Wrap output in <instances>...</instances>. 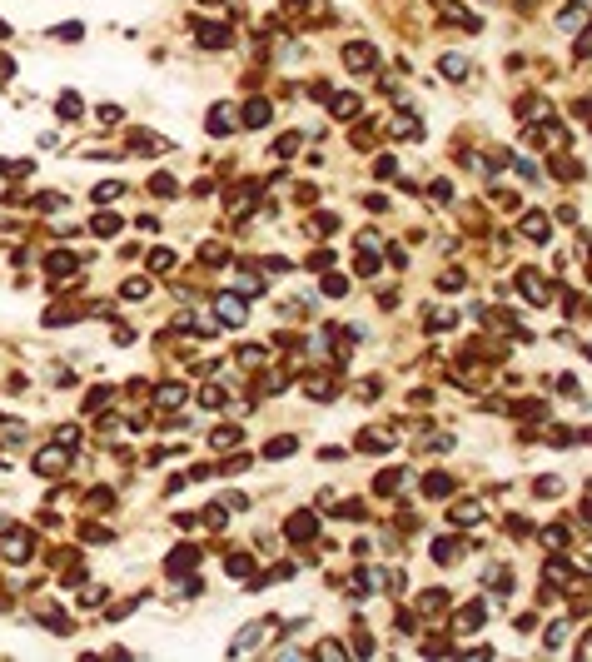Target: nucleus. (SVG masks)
Masks as SVG:
<instances>
[{"instance_id": "f257e3e1", "label": "nucleus", "mask_w": 592, "mask_h": 662, "mask_svg": "<svg viewBox=\"0 0 592 662\" xmlns=\"http://www.w3.org/2000/svg\"><path fill=\"white\" fill-rule=\"evenodd\" d=\"M65 468H70V448H40V453H35V473L40 478H60V473H65Z\"/></svg>"}, {"instance_id": "f03ea898", "label": "nucleus", "mask_w": 592, "mask_h": 662, "mask_svg": "<svg viewBox=\"0 0 592 662\" xmlns=\"http://www.w3.org/2000/svg\"><path fill=\"white\" fill-rule=\"evenodd\" d=\"M518 294L527 299V304H547V299H553V289H547V274L523 269V274H518Z\"/></svg>"}, {"instance_id": "7ed1b4c3", "label": "nucleus", "mask_w": 592, "mask_h": 662, "mask_svg": "<svg viewBox=\"0 0 592 662\" xmlns=\"http://www.w3.org/2000/svg\"><path fill=\"white\" fill-rule=\"evenodd\" d=\"M344 65L364 75V70H373V65H378V50L369 45V40H349V45H344Z\"/></svg>"}, {"instance_id": "20e7f679", "label": "nucleus", "mask_w": 592, "mask_h": 662, "mask_svg": "<svg viewBox=\"0 0 592 662\" xmlns=\"http://www.w3.org/2000/svg\"><path fill=\"white\" fill-rule=\"evenodd\" d=\"M215 314H219V324H229V329H239V324H244V319H249V304H244V299H239V294H219V299H215Z\"/></svg>"}, {"instance_id": "39448f33", "label": "nucleus", "mask_w": 592, "mask_h": 662, "mask_svg": "<svg viewBox=\"0 0 592 662\" xmlns=\"http://www.w3.org/2000/svg\"><path fill=\"white\" fill-rule=\"evenodd\" d=\"M284 538H289V543H314V538H319V518H314V513L284 518Z\"/></svg>"}, {"instance_id": "423d86ee", "label": "nucleus", "mask_w": 592, "mask_h": 662, "mask_svg": "<svg viewBox=\"0 0 592 662\" xmlns=\"http://www.w3.org/2000/svg\"><path fill=\"white\" fill-rule=\"evenodd\" d=\"M204 125H209V135H234L239 130V110H234V105H215Z\"/></svg>"}, {"instance_id": "0eeeda50", "label": "nucleus", "mask_w": 592, "mask_h": 662, "mask_svg": "<svg viewBox=\"0 0 592 662\" xmlns=\"http://www.w3.org/2000/svg\"><path fill=\"white\" fill-rule=\"evenodd\" d=\"M0 553H6L10 563H30V533H25V528H10L6 543H0Z\"/></svg>"}, {"instance_id": "6e6552de", "label": "nucleus", "mask_w": 592, "mask_h": 662, "mask_svg": "<svg viewBox=\"0 0 592 662\" xmlns=\"http://www.w3.org/2000/svg\"><path fill=\"white\" fill-rule=\"evenodd\" d=\"M195 35H199V45H209V50H224V45H229V25H219V20H199Z\"/></svg>"}, {"instance_id": "1a4fd4ad", "label": "nucleus", "mask_w": 592, "mask_h": 662, "mask_svg": "<svg viewBox=\"0 0 592 662\" xmlns=\"http://www.w3.org/2000/svg\"><path fill=\"white\" fill-rule=\"evenodd\" d=\"M518 229H523V239H527V244H547V215H542V209H527Z\"/></svg>"}, {"instance_id": "9d476101", "label": "nucleus", "mask_w": 592, "mask_h": 662, "mask_svg": "<svg viewBox=\"0 0 592 662\" xmlns=\"http://www.w3.org/2000/svg\"><path fill=\"white\" fill-rule=\"evenodd\" d=\"M483 617H488V597H478V603H468L458 617H453V628L458 632H473V628H483Z\"/></svg>"}, {"instance_id": "9b49d317", "label": "nucleus", "mask_w": 592, "mask_h": 662, "mask_svg": "<svg viewBox=\"0 0 592 662\" xmlns=\"http://www.w3.org/2000/svg\"><path fill=\"white\" fill-rule=\"evenodd\" d=\"M45 269L55 274V279H60V284H65V279H70V274L80 269V259H75V254H65V249H55V254H45Z\"/></svg>"}, {"instance_id": "f8f14e48", "label": "nucleus", "mask_w": 592, "mask_h": 662, "mask_svg": "<svg viewBox=\"0 0 592 662\" xmlns=\"http://www.w3.org/2000/svg\"><path fill=\"white\" fill-rule=\"evenodd\" d=\"M239 125H249V130H264V125H269V100L254 95L244 110H239Z\"/></svg>"}, {"instance_id": "ddd939ff", "label": "nucleus", "mask_w": 592, "mask_h": 662, "mask_svg": "<svg viewBox=\"0 0 592 662\" xmlns=\"http://www.w3.org/2000/svg\"><path fill=\"white\" fill-rule=\"evenodd\" d=\"M393 443H398V438H393V434H384V429H373V434L364 429V434H358V453H388Z\"/></svg>"}, {"instance_id": "4468645a", "label": "nucleus", "mask_w": 592, "mask_h": 662, "mask_svg": "<svg viewBox=\"0 0 592 662\" xmlns=\"http://www.w3.org/2000/svg\"><path fill=\"white\" fill-rule=\"evenodd\" d=\"M155 403H160L164 414H175L179 403H184V383H160V389H155Z\"/></svg>"}, {"instance_id": "2eb2a0df", "label": "nucleus", "mask_w": 592, "mask_h": 662, "mask_svg": "<svg viewBox=\"0 0 592 662\" xmlns=\"http://www.w3.org/2000/svg\"><path fill=\"white\" fill-rule=\"evenodd\" d=\"M329 110H333L338 120H353L358 110H364V100H358V95H349V90H344V95H329Z\"/></svg>"}, {"instance_id": "dca6fc26", "label": "nucleus", "mask_w": 592, "mask_h": 662, "mask_svg": "<svg viewBox=\"0 0 592 662\" xmlns=\"http://www.w3.org/2000/svg\"><path fill=\"white\" fill-rule=\"evenodd\" d=\"M404 468H384V473H378V483H373V493H384V498H393L398 493V488H404Z\"/></svg>"}, {"instance_id": "f3484780", "label": "nucleus", "mask_w": 592, "mask_h": 662, "mask_svg": "<svg viewBox=\"0 0 592 662\" xmlns=\"http://www.w3.org/2000/svg\"><path fill=\"white\" fill-rule=\"evenodd\" d=\"M423 493H428V498H448V493H453V478L443 473V468H433V473L423 478Z\"/></svg>"}, {"instance_id": "a211bd4d", "label": "nucleus", "mask_w": 592, "mask_h": 662, "mask_svg": "<svg viewBox=\"0 0 592 662\" xmlns=\"http://www.w3.org/2000/svg\"><path fill=\"white\" fill-rule=\"evenodd\" d=\"M458 558H463V543H458V538H438V543H433V563L448 568V563H458Z\"/></svg>"}, {"instance_id": "6ab92c4d", "label": "nucleus", "mask_w": 592, "mask_h": 662, "mask_svg": "<svg viewBox=\"0 0 592 662\" xmlns=\"http://www.w3.org/2000/svg\"><path fill=\"white\" fill-rule=\"evenodd\" d=\"M438 75H443V80H468V60H463V55H443V60H438Z\"/></svg>"}, {"instance_id": "aec40b11", "label": "nucleus", "mask_w": 592, "mask_h": 662, "mask_svg": "<svg viewBox=\"0 0 592 662\" xmlns=\"http://www.w3.org/2000/svg\"><path fill=\"white\" fill-rule=\"evenodd\" d=\"M199 563V548H175V553H169V573H189V568H195Z\"/></svg>"}, {"instance_id": "412c9836", "label": "nucleus", "mask_w": 592, "mask_h": 662, "mask_svg": "<svg viewBox=\"0 0 592 662\" xmlns=\"http://www.w3.org/2000/svg\"><path fill=\"white\" fill-rule=\"evenodd\" d=\"M55 115H60V120H80V115H85V105H80V95H75V90H65V95H60V100H55Z\"/></svg>"}, {"instance_id": "4be33fe9", "label": "nucleus", "mask_w": 592, "mask_h": 662, "mask_svg": "<svg viewBox=\"0 0 592 662\" xmlns=\"http://www.w3.org/2000/svg\"><path fill=\"white\" fill-rule=\"evenodd\" d=\"M304 394H309V398H319V403H324V398H333V378L309 374V378H304Z\"/></svg>"}, {"instance_id": "5701e85b", "label": "nucleus", "mask_w": 592, "mask_h": 662, "mask_svg": "<svg viewBox=\"0 0 592 662\" xmlns=\"http://www.w3.org/2000/svg\"><path fill=\"white\" fill-rule=\"evenodd\" d=\"M478 518H483V503H458V508H453V518H448V523H453V528H473V523H478Z\"/></svg>"}, {"instance_id": "b1692460", "label": "nucleus", "mask_w": 592, "mask_h": 662, "mask_svg": "<svg viewBox=\"0 0 592 662\" xmlns=\"http://www.w3.org/2000/svg\"><path fill=\"white\" fill-rule=\"evenodd\" d=\"M120 229H124L120 215H95L90 220V234H100V239H110V234H120Z\"/></svg>"}, {"instance_id": "393cba45", "label": "nucleus", "mask_w": 592, "mask_h": 662, "mask_svg": "<svg viewBox=\"0 0 592 662\" xmlns=\"http://www.w3.org/2000/svg\"><path fill=\"white\" fill-rule=\"evenodd\" d=\"M120 195H124V184H120V180H105V184L90 189V200H95V204H115Z\"/></svg>"}, {"instance_id": "a878e982", "label": "nucleus", "mask_w": 592, "mask_h": 662, "mask_svg": "<svg viewBox=\"0 0 592 662\" xmlns=\"http://www.w3.org/2000/svg\"><path fill=\"white\" fill-rule=\"evenodd\" d=\"M239 438H244V434H239V429H229V423H224V429H215V434H209V443H215L219 453H229V448H239Z\"/></svg>"}, {"instance_id": "bb28decb", "label": "nucleus", "mask_w": 592, "mask_h": 662, "mask_svg": "<svg viewBox=\"0 0 592 662\" xmlns=\"http://www.w3.org/2000/svg\"><path fill=\"white\" fill-rule=\"evenodd\" d=\"M542 543H547V548H567V543H573V533H567V523H547V528H542Z\"/></svg>"}, {"instance_id": "cd10ccee", "label": "nucleus", "mask_w": 592, "mask_h": 662, "mask_svg": "<svg viewBox=\"0 0 592 662\" xmlns=\"http://www.w3.org/2000/svg\"><path fill=\"white\" fill-rule=\"evenodd\" d=\"M443 603H448V592H438V588H428V592H423V597H418V612H428V617H438V612H443Z\"/></svg>"}, {"instance_id": "c85d7f7f", "label": "nucleus", "mask_w": 592, "mask_h": 662, "mask_svg": "<svg viewBox=\"0 0 592 662\" xmlns=\"http://www.w3.org/2000/svg\"><path fill=\"white\" fill-rule=\"evenodd\" d=\"M319 289H324L329 299H344V294H349V279H344V274H329V269H324V279H319Z\"/></svg>"}, {"instance_id": "c756f323", "label": "nucleus", "mask_w": 592, "mask_h": 662, "mask_svg": "<svg viewBox=\"0 0 592 662\" xmlns=\"http://www.w3.org/2000/svg\"><path fill=\"white\" fill-rule=\"evenodd\" d=\"M463 284H468V274H463V269H443V274H438V289H443V294H458Z\"/></svg>"}, {"instance_id": "7c9ffc66", "label": "nucleus", "mask_w": 592, "mask_h": 662, "mask_svg": "<svg viewBox=\"0 0 592 662\" xmlns=\"http://www.w3.org/2000/svg\"><path fill=\"white\" fill-rule=\"evenodd\" d=\"M120 120H124V115H120V105H100V110H95V125H100V130H115Z\"/></svg>"}, {"instance_id": "2f4dec72", "label": "nucleus", "mask_w": 592, "mask_h": 662, "mask_svg": "<svg viewBox=\"0 0 592 662\" xmlns=\"http://www.w3.org/2000/svg\"><path fill=\"white\" fill-rule=\"evenodd\" d=\"M224 389H219V383H204V389H199V403H204V409H224Z\"/></svg>"}, {"instance_id": "473e14b6", "label": "nucleus", "mask_w": 592, "mask_h": 662, "mask_svg": "<svg viewBox=\"0 0 592 662\" xmlns=\"http://www.w3.org/2000/svg\"><path fill=\"white\" fill-rule=\"evenodd\" d=\"M150 189H155V195H160V200H164V195H169V200H175V195H179V184H175V175H164V169H160V175H155V180H150Z\"/></svg>"}, {"instance_id": "72a5a7b5", "label": "nucleus", "mask_w": 592, "mask_h": 662, "mask_svg": "<svg viewBox=\"0 0 592 662\" xmlns=\"http://www.w3.org/2000/svg\"><path fill=\"white\" fill-rule=\"evenodd\" d=\"M553 175H558V180H582V164L562 155V160H553Z\"/></svg>"}, {"instance_id": "f704fd0d", "label": "nucleus", "mask_w": 592, "mask_h": 662, "mask_svg": "<svg viewBox=\"0 0 592 662\" xmlns=\"http://www.w3.org/2000/svg\"><path fill=\"white\" fill-rule=\"evenodd\" d=\"M453 324H458V314H453V309H448V314H443V309L428 314V334H443V329H453Z\"/></svg>"}, {"instance_id": "c9c22d12", "label": "nucleus", "mask_w": 592, "mask_h": 662, "mask_svg": "<svg viewBox=\"0 0 592 662\" xmlns=\"http://www.w3.org/2000/svg\"><path fill=\"white\" fill-rule=\"evenodd\" d=\"M294 448H299V438H274V443L264 448V458H289Z\"/></svg>"}, {"instance_id": "e433bc0d", "label": "nucleus", "mask_w": 592, "mask_h": 662, "mask_svg": "<svg viewBox=\"0 0 592 662\" xmlns=\"http://www.w3.org/2000/svg\"><path fill=\"white\" fill-rule=\"evenodd\" d=\"M234 359H239L244 369H259V364H264V349H259V344H244V349L234 354Z\"/></svg>"}, {"instance_id": "4c0bfd02", "label": "nucleus", "mask_w": 592, "mask_h": 662, "mask_svg": "<svg viewBox=\"0 0 592 662\" xmlns=\"http://www.w3.org/2000/svg\"><path fill=\"white\" fill-rule=\"evenodd\" d=\"M533 488H538V498H558V493H562V478H553V473H542V478H538Z\"/></svg>"}, {"instance_id": "58836bf2", "label": "nucleus", "mask_w": 592, "mask_h": 662, "mask_svg": "<svg viewBox=\"0 0 592 662\" xmlns=\"http://www.w3.org/2000/svg\"><path fill=\"white\" fill-rule=\"evenodd\" d=\"M224 568H229V578H249V573H254V558H244V553H234V558H229Z\"/></svg>"}, {"instance_id": "ea45409f", "label": "nucleus", "mask_w": 592, "mask_h": 662, "mask_svg": "<svg viewBox=\"0 0 592 662\" xmlns=\"http://www.w3.org/2000/svg\"><path fill=\"white\" fill-rule=\"evenodd\" d=\"M567 637H573V628H567V623H553V628H547V648H567Z\"/></svg>"}, {"instance_id": "a19ab883", "label": "nucleus", "mask_w": 592, "mask_h": 662, "mask_svg": "<svg viewBox=\"0 0 592 662\" xmlns=\"http://www.w3.org/2000/svg\"><path fill=\"white\" fill-rule=\"evenodd\" d=\"M150 269H155V274H169V269H175V249H155V254H150Z\"/></svg>"}, {"instance_id": "79ce46f5", "label": "nucleus", "mask_w": 592, "mask_h": 662, "mask_svg": "<svg viewBox=\"0 0 592 662\" xmlns=\"http://www.w3.org/2000/svg\"><path fill=\"white\" fill-rule=\"evenodd\" d=\"M55 443H60V448H70V453H75V448H80V429H75V423H65V429H55Z\"/></svg>"}, {"instance_id": "37998d69", "label": "nucleus", "mask_w": 592, "mask_h": 662, "mask_svg": "<svg viewBox=\"0 0 592 662\" xmlns=\"http://www.w3.org/2000/svg\"><path fill=\"white\" fill-rule=\"evenodd\" d=\"M80 538H85V543H110V528H100V523H80Z\"/></svg>"}, {"instance_id": "c03bdc74", "label": "nucleus", "mask_w": 592, "mask_h": 662, "mask_svg": "<svg viewBox=\"0 0 592 662\" xmlns=\"http://www.w3.org/2000/svg\"><path fill=\"white\" fill-rule=\"evenodd\" d=\"M338 229V215H314L309 220V234H333Z\"/></svg>"}, {"instance_id": "a18cd8bd", "label": "nucleus", "mask_w": 592, "mask_h": 662, "mask_svg": "<svg viewBox=\"0 0 592 662\" xmlns=\"http://www.w3.org/2000/svg\"><path fill=\"white\" fill-rule=\"evenodd\" d=\"M428 200H433V204H448V200H453V184H448V180H433V184H428Z\"/></svg>"}, {"instance_id": "49530a36", "label": "nucleus", "mask_w": 592, "mask_h": 662, "mask_svg": "<svg viewBox=\"0 0 592 662\" xmlns=\"http://www.w3.org/2000/svg\"><path fill=\"white\" fill-rule=\"evenodd\" d=\"M567 578H573V568H567L562 558H553V563H547V583H567Z\"/></svg>"}, {"instance_id": "de8ad7c7", "label": "nucleus", "mask_w": 592, "mask_h": 662, "mask_svg": "<svg viewBox=\"0 0 592 662\" xmlns=\"http://www.w3.org/2000/svg\"><path fill=\"white\" fill-rule=\"evenodd\" d=\"M199 259H204V264H224L229 254H224V244H199Z\"/></svg>"}, {"instance_id": "09e8293b", "label": "nucleus", "mask_w": 592, "mask_h": 662, "mask_svg": "<svg viewBox=\"0 0 592 662\" xmlns=\"http://www.w3.org/2000/svg\"><path fill=\"white\" fill-rule=\"evenodd\" d=\"M373 169H378V180H393V175H398V160H393V155H378Z\"/></svg>"}, {"instance_id": "8fccbe9b", "label": "nucleus", "mask_w": 592, "mask_h": 662, "mask_svg": "<svg viewBox=\"0 0 592 662\" xmlns=\"http://www.w3.org/2000/svg\"><path fill=\"white\" fill-rule=\"evenodd\" d=\"M120 294H124V299H144V294H150V284H144V279H124Z\"/></svg>"}, {"instance_id": "3c124183", "label": "nucleus", "mask_w": 592, "mask_h": 662, "mask_svg": "<svg viewBox=\"0 0 592 662\" xmlns=\"http://www.w3.org/2000/svg\"><path fill=\"white\" fill-rule=\"evenodd\" d=\"M50 35H55V40H65V45H75V40L85 35V25H55Z\"/></svg>"}, {"instance_id": "603ef678", "label": "nucleus", "mask_w": 592, "mask_h": 662, "mask_svg": "<svg viewBox=\"0 0 592 662\" xmlns=\"http://www.w3.org/2000/svg\"><path fill=\"white\" fill-rule=\"evenodd\" d=\"M309 269H319V274L333 269V254H329V249H314V254H309Z\"/></svg>"}, {"instance_id": "864d4df0", "label": "nucleus", "mask_w": 592, "mask_h": 662, "mask_svg": "<svg viewBox=\"0 0 592 662\" xmlns=\"http://www.w3.org/2000/svg\"><path fill=\"white\" fill-rule=\"evenodd\" d=\"M105 403H110V389H90V398H85V409H90V414H100Z\"/></svg>"}, {"instance_id": "5fc2aeb1", "label": "nucleus", "mask_w": 592, "mask_h": 662, "mask_svg": "<svg viewBox=\"0 0 592 662\" xmlns=\"http://www.w3.org/2000/svg\"><path fill=\"white\" fill-rule=\"evenodd\" d=\"M294 149H299V135H279V140H274V155H294Z\"/></svg>"}, {"instance_id": "6e6d98bb", "label": "nucleus", "mask_w": 592, "mask_h": 662, "mask_svg": "<svg viewBox=\"0 0 592 662\" xmlns=\"http://www.w3.org/2000/svg\"><path fill=\"white\" fill-rule=\"evenodd\" d=\"M90 503H95V508H110L115 493H110V488H90Z\"/></svg>"}, {"instance_id": "4d7b16f0", "label": "nucleus", "mask_w": 592, "mask_h": 662, "mask_svg": "<svg viewBox=\"0 0 592 662\" xmlns=\"http://www.w3.org/2000/svg\"><path fill=\"white\" fill-rule=\"evenodd\" d=\"M338 518H349V523H358V518H364V503H344V508H338Z\"/></svg>"}, {"instance_id": "13d9d810", "label": "nucleus", "mask_w": 592, "mask_h": 662, "mask_svg": "<svg viewBox=\"0 0 592 662\" xmlns=\"http://www.w3.org/2000/svg\"><path fill=\"white\" fill-rule=\"evenodd\" d=\"M388 264L404 269V264H408V249H404V244H388Z\"/></svg>"}, {"instance_id": "bf43d9fd", "label": "nucleus", "mask_w": 592, "mask_h": 662, "mask_svg": "<svg viewBox=\"0 0 592 662\" xmlns=\"http://www.w3.org/2000/svg\"><path fill=\"white\" fill-rule=\"evenodd\" d=\"M558 389H562V394H567V398H578V394H582V383H578V378H567V374H562V378H558Z\"/></svg>"}, {"instance_id": "052dcab7", "label": "nucleus", "mask_w": 592, "mask_h": 662, "mask_svg": "<svg viewBox=\"0 0 592 662\" xmlns=\"http://www.w3.org/2000/svg\"><path fill=\"white\" fill-rule=\"evenodd\" d=\"M100 603H105V588H90V592L80 597V608H100Z\"/></svg>"}, {"instance_id": "680f3d73", "label": "nucleus", "mask_w": 592, "mask_h": 662, "mask_svg": "<svg viewBox=\"0 0 592 662\" xmlns=\"http://www.w3.org/2000/svg\"><path fill=\"white\" fill-rule=\"evenodd\" d=\"M398 632H418V617H413V612H398Z\"/></svg>"}, {"instance_id": "e2e57ef3", "label": "nucleus", "mask_w": 592, "mask_h": 662, "mask_svg": "<svg viewBox=\"0 0 592 662\" xmlns=\"http://www.w3.org/2000/svg\"><path fill=\"white\" fill-rule=\"evenodd\" d=\"M6 35H10V25H6V20H0V40H6Z\"/></svg>"}]
</instances>
